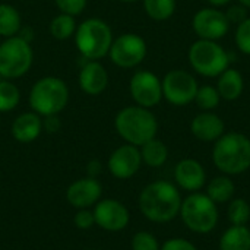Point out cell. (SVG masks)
<instances>
[{
  "label": "cell",
  "instance_id": "6da1fadb",
  "mask_svg": "<svg viewBox=\"0 0 250 250\" xmlns=\"http://www.w3.org/2000/svg\"><path fill=\"white\" fill-rule=\"evenodd\" d=\"M182 195L176 185L167 180H157L144 188L138 204L142 215L157 224L176 220L182 208Z\"/></svg>",
  "mask_w": 250,
  "mask_h": 250
},
{
  "label": "cell",
  "instance_id": "7a4b0ae2",
  "mask_svg": "<svg viewBox=\"0 0 250 250\" xmlns=\"http://www.w3.org/2000/svg\"><path fill=\"white\" fill-rule=\"evenodd\" d=\"M212 163L226 176L243 174L250 168V138L240 132L224 133L214 142Z\"/></svg>",
  "mask_w": 250,
  "mask_h": 250
},
{
  "label": "cell",
  "instance_id": "3957f363",
  "mask_svg": "<svg viewBox=\"0 0 250 250\" xmlns=\"http://www.w3.org/2000/svg\"><path fill=\"white\" fill-rule=\"evenodd\" d=\"M114 127L126 144L142 146L148 141L157 138L158 120L149 108L129 105L116 114Z\"/></svg>",
  "mask_w": 250,
  "mask_h": 250
},
{
  "label": "cell",
  "instance_id": "277c9868",
  "mask_svg": "<svg viewBox=\"0 0 250 250\" xmlns=\"http://www.w3.org/2000/svg\"><path fill=\"white\" fill-rule=\"evenodd\" d=\"M69 103V88L66 82L56 76L38 79L29 91V105L41 117L56 116Z\"/></svg>",
  "mask_w": 250,
  "mask_h": 250
},
{
  "label": "cell",
  "instance_id": "5b68a950",
  "mask_svg": "<svg viewBox=\"0 0 250 250\" xmlns=\"http://www.w3.org/2000/svg\"><path fill=\"white\" fill-rule=\"evenodd\" d=\"M113 40L110 25L100 18L85 19L75 32L76 48L88 60H100L105 57L110 51Z\"/></svg>",
  "mask_w": 250,
  "mask_h": 250
},
{
  "label": "cell",
  "instance_id": "8992f818",
  "mask_svg": "<svg viewBox=\"0 0 250 250\" xmlns=\"http://www.w3.org/2000/svg\"><path fill=\"white\" fill-rule=\"evenodd\" d=\"M183 224L196 234H209L218 224V208L207 193L195 192L182 201L180 214Z\"/></svg>",
  "mask_w": 250,
  "mask_h": 250
},
{
  "label": "cell",
  "instance_id": "52a82bcc",
  "mask_svg": "<svg viewBox=\"0 0 250 250\" xmlns=\"http://www.w3.org/2000/svg\"><path fill=\"white\" fill-rule=\"evenodd\" d=\"M188 59L192 69L205 78H218L230 67V56L218 41L199 38L189 47Z\"/></svg>",
  "mask_w": 250,
  "mask_h": 250
},
{
  "label": "cell",
  "instance_id": "ba28073f",
  "mask_svg": "<svg viewBox=\"0 0 250 250\" xmlns=\"http://www.w3.org/2000/svg\"><path fill=\"white\" fill-rule=\"evenodd\" d=\"M34 51L31 42L19 35L9 37L0 44V76L16 79L23 76L32 66Z\"/></svg>",
  "mask_w": 250,
  "mask_h": 250
},
{
  "label": "cell",
  "instance_id": "9c48e42d",
  "mask_svg": "<svg viewBox=\"0 0 250 250\" xmlns=\"http://www.w3.org/2000/svg\"><path fill=\"white\" fill-rule=\"evenodd\" d=\"M161 85L163 98L176 107H185L193 103L199 88L196 78L190 72L182 69H174L166 73L161 79Z\"/></svg>",
  "mask_w": 250,
  "mask_h": 250
},
{
  "label": "cell",
  "instance_id": "30bf717a",
  "mask_svg": "<svg viewBox=\"0 0 250 250\" xmlns=\"http://www.w3.org/2000/svg\"><path fill=\"white\" fill-rule=\"evenodd\" d=\"M148 47L145 40L133 32H126L113 40L108 56L111 62L122 69H132L139 66L146 57Z\"/></svg>",
  "mask_w": 250,
  "mask_h": 250
},
{
  "label": "cell",
  "instance_id": "8fae6325",
  "mask_svg": "<svg viewBox=\"0 0 250 250\" xmlns=\"http://www.w3.org/2000/svg\"><path fill=\"white\" fill-rule=\"evenodd\" d=\"M129 92L136 105L151 110L163 100L161 79L151 70H138L130 78Z\"/></svg>",
  "mask_w": 250,
  "mask_h": 250
},
{
  "label": "cell",
  "instance_id": "7c38bea8",
  "mask_svg": "<svg viewBox=\"0 0 250 250\" xmlns=\"http://www.w3.org/2000/svg\"><path fill=\"white\" fill-rule=\"evenodd\" d=\"M192 28L198 38L218 41L227 35L230 29V22L226 16V12L211 6L202 7L193 15Z\"/></svg>",
  "mask_w": 250,
  "mask_h": 250
},
{
  "label": "cell",
  "instance_id": "4fadbf2b",
  "mask_svg": "<svg viewBox=\"0 0 250 250\" xmlns=\"http://www.w3.org/2000/svg\"><path fill=\"white\" fill-rule=\"evenodd\" d=\"M95 224L105 231L119 233L123 231L130 221L129 209L125 204L117 199H103L98 201L94 207Z\"/></svg>",
  "mask_w": 250,
  "mask_h": 250
},
{
  "label": "cell",
  "instance_id": "5bb4252c",
  "mask_svg": "<svg viewBox=\"0 0 250 250\" xmlns=\"http://www.w3.org/2000/svg\"><path fill=\"white\" fill-rule=\"evenodd\" d=\"M142 166V157L139 146L125 144L116 148L108 157L107 167L113 177L126 180L133 177Z\"/></svg>",
  "mask_w": 250,
  "mask_h": 250
},
{
  "label": "cell",
  "instance_id": "9a60e30c",
  "mask_svg": "<svg viewBox=\"0 0 250 250\" xmlns=\"http://www.w3.org/2000/svg\"><path fill=\"white\" fill-rule=\"evenodd\" d=\"M103 195V186L95 177H83L75 180L66 190L67 202L76 209H89Z\"/></svg>",
  "mask_w": 250,
  "mask_h": 250
},
{
  "label": "cell",
  "instance_id": "2e32d148",
  "mask_svg": "<svg viewBox=\"0 0 250 250\" xmlns=\"http://www.w3.org/2000/svg\"><path fill=\"white\" fill-rule=\"evenodd\" d=\"M174 182L177 188L195 193L207 183V171L204 166L195 158H185L174 167Z\"/></svg>",
  "mask_w": 250,
  "mask_h": 250
},
{
  "label": "cell",
  "instance_id": "e0dca14e",
  "mask_svg": "<svg viewBox=\"0 0 250 250\" xmlns=\"http://www.w3.org/2000/svg\"><path fill=\"white\" fill-rule=\"evenodd\" d=\"M190 132L198 141L215 142L226 133V123L218 114L212 111H202L193 117Z\"/></svg>",
  "mask_w": 250,
  "mask_h": 250
},
{
  "label": "cell",
  "instance_id": "ac0fdd59",
  "mask_svg": "<svg viewBox=\"0 0 250 250\" xmlns=\"http://www.w3.org/2000/svg\"><path fill=\"white\" fill-rule=\"evenodd\" d=\"M78 82L88 95H100L108 85V73L98 60H88L79 70Z\"/></svg>",
  "mask_w": 250,
  "mask_h": 250
},
{
  "label": "cell",
  "instance_id": "d6986e66",
  "mask_svg": "<svg viewBox=\"0 0 250 250\" xmlns=\"http://www.w3.org/2000/svg\"><path fill=\"white\" fill-rule=\"evenodd\" d=\"M12 136L21 144L34 142L42 132V119L34 111L19 114L12 123Z\"/></svg>",
  "mask_w": 250,
  "mask_h": 250
},
{
  "label": "cell",
  "instance_id": "ffe728a7",
  "mask_svg": "<svg viewBox=\"0 0 250 250\" xmlns=\"http://www.w3.org/2000/svg\"><path fill=\"white\" fill-rule=\"evenodd\" d=\"M217 91L221 100L226 101H236L242 97L245 89V79L237 69L227 67L220 76L217 82Z\"/></svg>",
  "mask_w": 250,
  "mask_h": 250
},
{
  "label": "cell",
  "instance_id": "44dd1931",
  "mask_svg": "<svg viewBox=\"0 0 250 250\" xmlns=\"http://www.w3.org/2000/svg\"><path fill=\"white\" fill-rule=\"evenodd\" d=\"M220 250H250V230L246 226H231L220 237Z\"/></svg>",
  "mask_w": 250,
  "mask_h": 250
},
{
  "label": "cell",
  "instance_id": "7402d4cb",
  "mask_svg": "<svg viewBox=\"0 0 250 250\" xmlns=\"http://www.w3.org/2000/svg\"><path fill=\"white\" fill-rule=\"evenodd\" d=\"M236 193V185L230 176H217L207 185V195L215 204H227Z\"/></svg>",
  "mask_w": 250,
  "mask_h": 250
},
{
  "label": "cell",
  "instance_id": "603a6c76",
  "mask_svg": "<svg viewBox=\"0 0 250 250\" xmlns=\"http://www.w3.org/2000/svg\"><path fill=\"white\" fill-rule=\"evenodd\" d=\"M139 151H141L142 163L152 168H158V167L164 166L168 158L167 145L157 138H154V139L148 141L146 144H144L142 146H139Z\"/></svg>",
  "mask_w": 250,
  "mask_h": 250
},
{
  "label": "cell",
  "instance_id": "cb8c5ba5",
  "mask_svg": "<svg viewBox=\"0 0 250 250\" xmlns=\"http://www.w3.org/2000/svg\"><path fill=\"white\" fill-rule=\"evenodd\" d=\"M22 28V19L16 7L0 3V35L4 38L15 37Z\"/></svg>",
  "mask_w": 250,
  "mask_h": 250
},
{
  "label": "cell",
  "instance_id": "d4e9b609",
  "mask_svg": "<svg viewBox=\"0 0 250 250\" xmlns=\"http://www.w3.org/2000/svg\"><path fill=\"white\" fill-rule=\"evenodd\" d=\"M76 28L78 26L75 22V16L67 15V13H59L57 16L53 18L50 23V32L59 41L69 40L72 35H75Z\"/></svg>",
  "mask_w": 250,
  "mask_h": 250
},
{
  "label": "cell",
  "instance_id": "484cf974",
  "mask_svg": "<svg viewBox=\"0 0 250 250\" xmlns=\"http://www.w3.org/2000/svg\"><path fill=\"white\" fill-rule=\"evenodd\" d=\"M146 15L154 21H167L176 12V0H142Z\"/></svg>",
  "mask_w": 250,
  "mask_h": 250
},
{
  "label": "cell",
  "instance_id": "4316f807",
  "mask_svg": "<svg viewBox=\"0 0 250 250\" xmlns=\"http://www.w3.org/2000/svg\"><path fill=\"white\" fill-rule=\"evenodd\" d=\"M21 101V92L18 86L9 79L0 81V113L12 111Z\"/></svg>",
  "mask_w": 250,
  "mask_h": 250
},
{
  "label": "cell",
  "instance_id": "83f0119b",
  "mask_svg": "<svg viewBox=\"0 0 250 250\" xmlns=\"http://www.w3.org/2000/svg\"><path fill=\"white\" fill-rule=\"evenodd\" d=\"M227 217L231 226H246L250 220V205L243 198L231 199L227 209Z\"/></svg>",
  "mask_w": 250,
  "mask_h": 250
},
{
  "label": "cell",
  "instance_id": "f1b7e54d",
  "mask_svg": "<svg viewBox=\"0 0 250 250\" xmlns=\"http://www.w3.org/2000/svg\"><path fill=\"white\" fill-rule=\"evenodd\" d=\"M195 103L196 105L202 110V111H212L215 110L220 103H221V97L217 91L215 86L212 85H202L198 88L196 97H195Z\"/></svg>",
  "mask_w": 250,
  "mask_h": 250
},
{
  "label": "cell",
  "instance_id": "f546056e",
  "mask_svg": "<svg viewBox=\"0 0 250 250\" xmlns=\"http://www.w3.org/2000/svg\"><path fill=\"white\" fill-rule=\"evenodd\" d=\"M132 250H160L161 245L158 239L149 231H138L130 242Z\"/></svg>",
  "mask_w": 250,
  "mask_h": 250
},
{
  "label": "cell",
  "instance_id": "4dcf8cb0",
  "mask_svg": "<svg viewBox=\"0 0 250 250\" xmlns=\"http://www.w3.org/2000/svg\"><path fill=\"white\" fill-rule=\"evenodd\" d=\"M236 47L246 56H250V16L240 22L234 34Z\"/></svg>",
  "mask_w": 250,
  "mask_h": 250
},
{
  "label": "cell",
  "instance_id": "1f68e13d",
  "mask_svg": "<svg viewBox=\"0 0 250 250\" xmlns=\"http://www.w3.org/2000/svg\"><path fill=\"white\" fill-rule=\"evenodd\" d=\"M54 3L62 13L72 16L79 15L86 7V0H54Z\"/></svg>",
  "mask_w": 250,
  "mask_h": 250
},
{
  "label": "cell",
  "instance_id": "d6a6232c",
  "mask_svg": "<svg viewBox=\"0 0 250 250\" xmlns=\"http://www.w3.org/2000/svg\"><path fill=\"white\" fill-rule=\"evenodd\" d=\"M160 250H198V248L189 242L188 239H183V237H173V239H168L166 240Z\"/></svg>",
  "mask_w": 250,
  "mask_h": 250
},
{
  "label": "cell",
  "instance_id": "836d02e7",
  "mask_svg": "<svg viewBox=\"0 0 250 250\" xmlns=\"http://www.w3.org/2000/svg\"><path fill=\"white\" fill-rule=\"evenodd\" d=\"M73 221L79 230H89L95 224L94 212L91 209H78Z\"/></svg>",
  "mask_w": 250,
  "mask_h": 250
},
{
  "label": "cell",
  "instance_id": "e575fe53",
  "mask_svg": "<svg viewBox=\"0 0 250 250\" xmlns=\"http://www.w3.org/2000/svg\"><path fill=\"white\" fill-rule=\"evenodd\" d=\"M226 16L229 19L230 23H236L239 25L240 22H243L248 16V9L242 4H237V6H230L229 10L226 12Z\"/></svg>",
  "mask_w": 250,
  "mask_h": 250
},
{
  "label": "cell",
  "instance_id": "d590c367",
  "mask_svg": "<svg viewBox=\"0 0 250 250\" xmlns=\"http://www.w3.org/2000/svg\"><path fill=\"white\" fill-rule=\"evenodd\" d=\"M42 129H45L50 133L57 132L60 129V120H59L57 114L56 116H47V117H44V120H42Z\"/></svg>",
  "mask_w": 250,
  "mask_h": 250
},
{
  "label": "cell",
  "instance_id": "8d00e7d4",
  "mask_svg": "<svg viewBox=\"0 0 250 250\" xmlns=\"http://www.w3.org/2000/svg\"><path fill=\"white\" fill-rule=\"evenodd\" d=\"M101 170H103V166H101V163L98 160H91L88 163V166H86V174H88V177H95L97 179V176L101 173Z\"/></svg>",
  "mask_w": 250,
  "mask_h": 250
},
{
  "label": "cell",
  "instance_id": "74e56055",
  "mask_svg": "<svg viewBox=\"0 0 250 250\" xmlns=\"http://www.w3.org/2000/svg\"><path fill=\"white\" fill-rule=\"evenodd\" d=\"M208 3H209L212 7H223V6L230 4L231 0H208Z\"/></svg>",
  "mask_w": 250,
  "mask_h": 250
},
{
  "label": "cell",
  "instance_id": "f35d334b",
  "mask_svg": "<svg viewBox=\"0 0 250 250\" xmlns=\"http://www.w3.org/2000/svg\"><path fill=\"white\" fill-rule=\"evenodd\" d=\"M242 6H245L246 9H250V0H239Z\"/></svg>",
  "mask_w": 250,
  "mask_h": 250
},
{
  "label": "cell",
  "instance_id": "ab89813d",
  "mask_svg": "<svg viewBox=\"0 0 250 250\" xmlns=\"http://www.w3.org/2000/svg\"><path fill=\"white\" fill-rule=\"evenodd\" d=\"M119 1H123V3H135V1H139V0H119Z\"/></svg>",
  "mask_w": 250,
  "mask_h": 250
}]
</instances>
